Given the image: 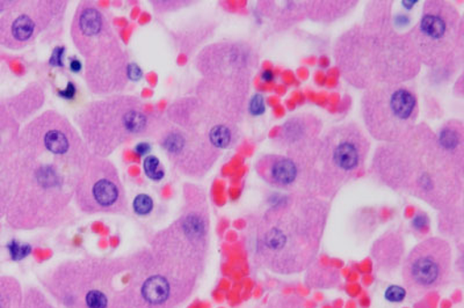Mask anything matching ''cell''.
Returning <instances> with one entry per match:
<instances>
[{
    "instance_id": "6da1fadb",
    "label": "cell",
    "mask_w": 464,
    "mask_h": 308,
    "mask_svg": "<svg viewBox=\"0 0 464 308\" xmlns=\"http://www.w3.org/2000/svg\"><path fill=\"white\" fill-rule=\"evenodd\" d=\"M90 156L80 131L60 112L48 111L32 120L19 133L7 223L16 230H35L68 218Z\"/></svg>"
},
{
    "instance_id": "7a4b0ae2",
    "label": "cell",
    "mask_w": 464,
    "mask_h": 308,
    "mask_svg": "<svg viewBox=\"0 0 464 308\" xmlns=\"http://www.w3.org/2000/svg\"><path fill=\"white\" fill-rule=\"evenodd\" d=\"M182 214L157 233L150 248L130 257L135 308H178L197 290L210 248L206 194L192 187Z\"/></svg>"
},
{
    "instance_id": "3957f363",
    "label": "cell",
    "mask_w": 464,
    "mask_h": 308,
    "mask_svg": "<svg viewBox=\"0 0 464 308\" xmlns=\"http://www.w3.org/2000/svg\"><path fill=\"white\" fill-rule=\"evenodd\" d=\"M372 177L397 193L442 211L462 203L464 168L442 151L428 124H417L399 140L380 144L372 154Z\"/></svg>"
},
{
    "instance_id": "277c9868",
    "label": "cell",
    "mask_w": 464,
    "mask_h": 308,
    "mask_svg": "<svg viewBox=\"0 0 464 308\" xmlns=\"http://www.w3.org/2000/svg\"><path fill=\"white\" fill-rule=\"evenodd\" d=\"M392 7L389 2L370 3L363 22L343 32L334 44L335 64L355 89L406 84L420 72L411 36L397 31Z\"/></svg>"
},
{
    "instance_id": "5b68a950",
    "label": "cell",
    "mask_w": 464,
    "mask_h": 308,
    "mask_svg": "<svg viewBox=\"0 0 464 308\" xmlns=\"http://www.w3.org/2000/svg\"><path fill=\"white\" fill-rule=\"evenodd\" d=\"M330 201L301 193L276 199L255 224L252 256L277 274L305 272L316 262L330 216Z\"/></svg>"
},
{
    "instance_id": "8992f818",
    "label": "cell",
    "mask_w": 464,
    "mask_h": 308,
    "mask_svg": "<svg viewBox=\"0 0 464 308\" xmlns=\"http://www.w3.org/2000/svg\"><path fill=\"white\" fill-rule=\"evenodd\" d=\"M43 284L65 308H135L130 259L63 262L45 274Z\"/></svg>"
},
{
    "instance_id": "52a82bcc",
    "label": "cell",
    "mask_w": 464,
    "mask_h": 308,
    "mask_svg": "<svg viewBox=\"0 0 464 308\" xmlns=\"http://www.w3.org/2000/svg\"><path fill=\"white\" fill-rule=\"evenodd\" d=\"M371 153V140L354 122L337 124L322 133L308 157L296 161L301 193L333 199L348 182L362 176Z\"/></svg>"
},
{
    "instance_id": "ba28073f",
    "label": "cell",
    "mask_w": 464,
    "mask_h": 308,
    "mask_svg": "<svg viewBox=\"0 0 464 308\" xmlns=\"http://www.w3.org/2000/svg\"><path fill=\"white\" fill-rule=\"evenodd\" d=\"M76 122L91 154L102 158L138 137L159 133L164 124L131 95H111L87 103L78 111Z\"/></svg>"
},
{
    "instance_id": "9c48e42d",
    "label": "cell",
    "mask_w": 464,
    "mask_h": 308,
    "mask_svg": "<svg viewBox=\"0 0 464 308\" xmlns=\"http://www.w3.org/2000/svg\"><path fill=\"white\" fill-rule=\"evenodd\" d=\"M422 66L437 81L453 78L462 68L464 24L458 8L443 0H429L418 23L409 31Z\"/></svg>"
},
{
    "instance_id": "30bf717a",
    "label": "cell",
    "mask_w": 464,
    "mask_h": 308,
    "mask_svg": "<svg viewBox=\"0 0 464 308\" xmlns=\"http://www.w3.org/2000/svg\"><path fill=\"white\" fill-rule=\"evenodd\" d=\"M420 98L406 84L380 85L363 91L362 112L368 135L380 144L399 140L417 126Z\"/></svg>"
},
{
    "instance_id": "8fae6325",
    "label": "cell",
    "mask_w": 464,
    "mask_h": 308,
    "mask_svg": "<svg viewBox=\"0 0 464 308\" xmlns=\"http://www.w3.org/2000/svg\"><path fill=\"white\" fill-rule=\"evenodd\" d=\"M74 201L84 214L120 215L128 210L118 169L106 158L91 154L78 178Z\"/></svg>"
},
{
    "instance_id": "7c38bea8",
    "label": "cell",
    "mask_w": 464,
    "mask_h": 308,
    "mask_svg": "<svg viewBox=\"0 0 464 308\" xmlns=\"http://www.w3.org/2000/svg\"><path fill=\"white\" fill-rule=\"evenodd\" d=\"M453 265L450 244L440 236H430L414 245L401 268L406 293L414 297L440 290L449 284Z\"/></svg>"
},
{
    "instance_id": "4fadbf2b",
    "label": "cell",
    "mask_w": 464,
    "mask_h": 308,
    "mask_svg": "<svg viewBox=\"0 0 464 308\" xmlns=\"http://www.w3.org/2000/svg\"><path fill=\"white\" fill-rule=\"evenodd\" d=\"M64 2L14 3L0 18V44L12 50L28 47L64 14Z\"/></svg>"
},
{
    "instance_id": "5bb4252c",
    "label": "cell",
    "mask_w": 464,
    "mask_h": 308,
    "mask_svg": "<svg viewBox=\"0 0 464 308\" xmlns=\"http://www.w3.org/2000/svg\"><path fill=\"white\" fill-rule=\"evenodd\" d=\"M159 140L174 168L193 178L207 176L222 154L203 133L172 123L163 124Z\"/></svg>"
},
{
    "instance_id": "9a60e30c",
    "label": "cell",
    "mask_w": 464,
    "mask_h": 308,
    "mask_svg": "<svg viewBox=\"0 0 464 308\" xmlns=\"http://www.w3.org/2000/svg\"><path fill=\"white\" fill-rule=\"evenodd\" d=\"M259 61L258 52L250 43L225 41L203 49L197 68L205 79L251 82Z\"/></svg>"
},
{
    "instance_id": "2e32d148",
    "label": "cell",
    "mask_w": 464,
    "mask_h": 308,
    "mask_svg": "<svg viewBox=\"0 0 464 308\" xmlns=\"http://www.w3.org/2000/svg\"><path fill=\"white\" fill-rule=\"evenodd\" d=\"M86 60V82L95 94H111L127 85L130 62L118 37L95 50Z\"/></svg>"
},
{
    "instance_id": "e0dca14e",
    "label": "cell",
    "mask_w": 464,
    "mask_h": 308,
    "mask_svg": "<svg viewBox=\"0 0 464 308\" xmlns=\"http://www.w3.org/2000/svg\"><path fill=\"white\" fill-rule=\"evenodd\" d=\"M323 133V122L313 112H298L290 116L277 129L273 145L285 156L301 161L308 157Z\"/></svg>"
},
{
    "instance_id": "ac0fdd59",
    "label": "cell",
    "mask_w": 464,
    "mask_h": 308,
    "mask_svg": "<svg viewBox=\"0 0 464 308\" xmlns=\"http://www.w3.org/2000/svg\"><path fill=\"white\" fill-rule=\"evenodd\" d=\"M72 37L82 56L87 58L116 35L101 8L94 3L82 2L73 16Z\"/></svg>"
},
{
    "instance_id": "d6986e66",
    "label": "cell",
    "mask_w": 464,
    "mask_h": 308,
    "mask_svg": "<svg viewBox=\"0 0 464 308\" xmlns=\"http://www.w3.org/2000/svg\"><path fill=\"white\" fill-rule=\"evenodd\" d=\"M255 168L261 180L273 188L301 193L300 166L292 158L280 153L264 154L256 159Z\"/></svg>"
},
{
    "instance_id": "ffe728a7",
    "label": "cell",
    "mask_w": 464,
    "mask_h": 308,
    "mask_svg": "<svg viewBox=\"0 0 464 308\" xmlns=\"http://www.w3.org/2000/svg\"><path fill=\"white\" fill-rule=\"evenodd\" d=\"M442 151L459 168H464V124L461 120L451 119L443 123L437 132Z\"/></svg>"
},
{
    "instance_id": "44dd1931",
    "label": "cell",
    "mask_w": 464,
    "mask_h": 308,
    "mask_svg": "<svg viewBox=\"0 0 464 308\" xmlns=\"http://www.w3.org/2000/svg\"><path fill=\"white\" fill-rule=\"evenodd\" d=\"M372 257L382 270H393L399 266L404 254V241L396 232H389L372 247Z\"/></svg>"
},
{
    "instance_id": "7402d4cb",
    "label": "cell",
    "mask_w": 464,
    "mask_h": 308,
    "mask_svg": "<svg viewBox=\"0 0 464 308\" xmlns=\"http://www.w3.org/2000/svg\"><path fill=\"white\" fill-rule=\"evenodd\" d=\"M261 5L271 8L267 16L275 22L273 24L277 31H285V29L292 27L293 24L306 19V2H267Z\"/></svg>"
},
{
    "instance_id": "603a6c76",
    "label": "cell",
    "mask_w": 464,
    "mask_h": 308,
    "mask_svg": "<svg viewBox=\"0 0 464 308\" xmlns=\"http://www.w3.org/2000/svg\"><path fill=\"white\" fill-rule=\"evenodd\" d=\"M358 2H306V19L330 24L353 10Z\"/></svg>"
},
{
    "instance_id": "cb8c5ba5",
    "label": "cell",
    "mask_w": 464,
    "mask_h": 308,
    "mask_svg": "<svg viewBox=\"0 0 464 308\" xmlns=\"http://www.w3.org/2000/svg\"><path fill=\"white\" fill-rule=\"evenodd\" d=\"M439 230L450 238L461 239L463 236V207L462 203L440 211L439 216Z\"/></svg>"
},
{
    "instance_id": "d4e9b609",
    "label": "cell",
    "mask_w": 464,
    "mask_h": 308,
    "mask_svg": "<svg viewBox=\"0 0 464 308\" xmlns=\"http://www.w3.org/2000/svg\"><path fill=\"white\" fill-rule=\"evenodd\" d=\"M341 281V274L338 270L329 268V266L318 265L314 262L308 268V274L305 276V283L314 289H329L338 284Z\"/></svg>"
},
{
    "instance_id": "484cf974",
    "label": "cell",
    "mask_w": 464,
    "mask_h": 308,
    "mask_svg": "<svg viewBox=\"0 0 464 308\" xmlns=\"http://www.w3.org/2000/svg\"><path fill=\"white\" fill-rule=\"evenodd\" d=\"M24 291L14 277L0 276V308H22Z\"/></svg>"
},
{
    "instance_id": "4316f807",
    "label": "cell",
    "mask_w": 464,
    "mask_h": 308,
    "mask_svg": "<svg viewBox=\"0 0 464 308\" xmlns=\"http://www.w3.org/2000/svg\"><path fill=\"white\" fill-rule=\"evenodd\" d=\"M22 308H57L53 305L45 295L40 290L31 287L24 291V301Z\"/></svg>"
},
{
    "instance_id": "83f0119b",
    "label": "cell",
    "mask_w": 464,
    "mask_h": 308,
    "mask_svg": "<svg viewBox=\"0 0 464 308\" xmlns=\"http://www.w3.org/2000/svg\"><path fill=\"white\" fill-rule=\"evenodd\" d=\"M143 169L145 176L152 181L163 180L165 177L164 166L161 165L160 158L156 156L145 157L143 161Z\"/></svg>"
},
{
    "instance_id": "f1b7e54d",
    "label": "cell",
    "mask_w": 464,
    "mask_h": 308,
    "mask_svg": "<svg viewBox=\"0 0 464 308\" xmlns=\"http://www.w3.org/2000/svg\"><path fill=\"white\" fill-rule=\"evenodd\" d=\"M266 308H304V305L297 295L277 294L269 301Z\"/></svg>"
},
{
    "instance_id": "f546056e",
    "label": "cell",
    "mask_w": 464,
    "mask_h": 308,
    "mask_svg": "<svg viewBox=\"0 0 464 308\" xmlns=\"http://www.w3.org/2000/svg\"><path fill=\"white\" fill-rule=\"evenodd\" d=\"M134 211L139 216H148L153 210V199L147 194H140L134 199Z\"/></svg>"
},
{
    "instance_id": "4dcf8cb0",
    "label": "cell",
    "mask_w": 464,
    "mask_h": 308,
    "mask_svg": "<svg viewBox=\"0 0 464 308\" xmlns=\"http://www.w3.org/2000/svg\"><path fill=\"white\" fill-rule=\"evenodd\" d=\"M408 295L404 287L399 285H392L389 286L387 290H385L384 297L388 302L391 303H401L404 302V299Z\"/></svg>"
},
{
    "instance_id": "1f68e13d",
    "label": "cell",
    "mask_w": 464,
    "mask_h": 308,
    "mask_svg": "<svg viewBox=\"0 0 464 308\" xmlns=\"http://www.w3.org/2000/svg\"><path fill=\"white\" fill-rule=\"evenodd\" d=\"M247 111L254 116L263 115L265 112L264 95L256 94L248 100Z\"/></svg>"
},
{
    "instance_id": "d6a6232c",
    "label": "cell",
    "mask_w": 464,
    "mask_h": 308,
    "mask_svg": "<svg viewBox=\"0 0 464 308\" xmlns=\"http://www.w3.org/2000/svg\"><path fill=\"white\" fill-rule=\"evenodd\" d=\"M10 248L11 255L14 260H22L31 253L32 248L28 245H23L18 243H12L8 245Z\"/></svg>"
},
{
    "instance_id": "836d02e7",
    "label": "cell",
    "mask_w": 464,
    "mask_h": 308,
    "mask_svg": "<svg viewBox=\"0 0 464 308\" xmlns=\"http://www.w3.org/2000/svg\"><path fill=\"white\" fill-rule=\"evenodd\" d=\"M412 227L418 233H420V235H424V233L430 230L429 216H426L425 214H418L413 219Z\"/></svg>"
},
{
    "instance_id": "e575fe53",
    "label": "cell",
    "mask_w": 464,
    "mask_h": 308,
    "mask_svg": "<svg viewBox=\"0 0 464 308\" xmlns=\"http://www.w3.org/2000/svg\"><path fill=\"white\" fill-rule=\"evenodd\" d=\"M65 49L63 47H57L53 52V55L51 57V65L57 66V68H63V56H64Z\"/></svg>"
},
{
    "instance_id": "d590c367",
    "label": "cell",
    "mask_w": 464,
    "mask_h": 308,
    "mask_svg": "<svg viewBox=\"0 0 464 308\" xmlns=\"http://www.w3.org/2000/svg\"><path fill=\"white\" fill-rule=\"evenodd\" d=\"M143 72L140 70V66L136 63L128 64L127 68V77L128 81H140L142 78Z\"/></svg>"
},
{
    "instance_id": "8d00e7d4",
    "label": "cell",
    "mask_w": 464,
    "mask_h": 308,
    "mask_svg": "<svg viewBox=\"0 0 464 308\" xmlns=\"http://www.w3.org/2000/svg\"><path fill=\"white\" fill-rule=\"evenodd\" d=\"M151 151V145L149 143H139L135 147V152H138L140 156H145Z\"/></svg>"
},
{
    "instance_id": "74e56055",
    "label": "cell",
    "mask_w": 464,
    "mask_h": 308,
    "mask_svg": "<svg viewBox=\"0 0 464 308\" xmlns=\"http://www.w3.org/2000/svg\"><path fill=\"white\" fill-rule=\"evenodd\" d=\"M70 69H72V72H81L82 63L80 61L76 60V58H72V62H70Z\"/></svg>"
},
{
    "instance_id": "f35d334b",
    "label": "cell",
    "mask_w": 464,
    "mask_h": 308,
    "mask_svg": "<svg viewBox=\"0 0 464 308\" xmlns=\"http://www.w3.org/2000/svg\"><path fill=\"white\" fill-rule=\"evenodd\" d=\"M74 91H76V90H74V86L72 84H69L68 89H66L65 91H61V95L63 98L72 99L73 98Z\"/></svg>"
},
{
    "instance_id": "ab89813d",
    "label": "cell",
    "mask_w": 464,
    "mask_h": 308,
    "mask_svg": "<svg viewBox=\"0 0 464 308\" xmlns=\"http://www.w3.org/2000/svg\"><path fill=\"white\" fill-rule=\"evenodd\" d=\"M261 77H263L264 81L266 82L272 81V79L275 78V76H273L272 71H264L263 76Z\"/></svg>"
}]
</instances>
